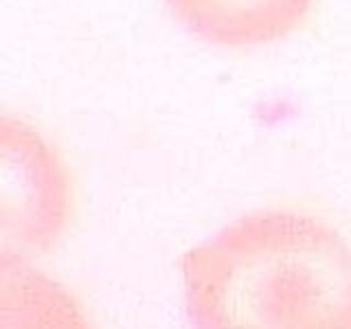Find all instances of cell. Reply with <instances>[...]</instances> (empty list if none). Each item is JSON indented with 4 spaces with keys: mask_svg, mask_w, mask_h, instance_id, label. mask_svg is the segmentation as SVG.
Segmentation results:
<instances>
[{
    "mask_svg": "<svg viewBox=\"0 0 351 329\" xmlns=\"http://www.w3.org/2000/svg\"><path fill=\"white\" fill-rule=\"evenodd\" d=\"M193 329H351V248L321 219L261 211L182 259Z\"/></svg>",
    "mask_w": 351,
    "mask_h": 329,
    "instance_id": "1",
    "label": "cell"
},
{
    "mask_svg": "<svg viewBox=\"0 0 351 329\" xmlns=\"http://www.w3.org/2000/svg\"><path fill=\"white\" fill-rule=\"evenodd\" d=\"M197 38L222 47H252L288 36L314 0H165Z\"/></svg>",
    "mask_w": 351,
    "mask_h": 329,
    "instance_id": "2",
    "label": "cell"
},
{
    "mask_svg": "<svg viewBox=\"0 0 351 329\" xmlns=\"http://www.w3.org/2000/svg\"><path fill=\"white\" fill-rule=\"evenodd\" d=\"M18 217L14 237L20 248H44L64 217V180L58 160L38 136L18 130Z\"/></svg>",
    "mask_w": 351,
    "mask_h": 329,
    "instance_id": "3",
    "label": "cell"
},
{
    "mask_svg": "<svg viewBox=\"0 0 351 329\" xmlns=\"http://www.w3.org/2000/svg\"><path fill=\"white\" fill-rule=\"evenodd\" d=\"M3 329H88L73 299L27 263L3 255Z\"/></svg>",
    "mask_w": 351,
    "mask_h": 329,
    "instance_id": "4",
    "label": "cell"
}]
</instances>
